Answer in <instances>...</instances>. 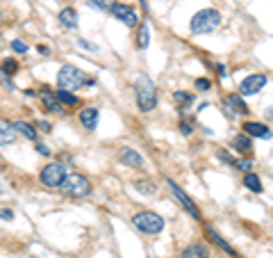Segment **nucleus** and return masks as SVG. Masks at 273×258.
Instances as JSON below:
<instances>
[{
	"mask_svg": "<svg viewBox=\"0 0 273 258\" xmlns=\"http://www.w3.org/2000/svg\"><path fill=\"white\" fill-rule=\"evenodd\" d=\"M118 162H121L123 167H130V169H141L144 167V156L141 153H136L132 146H123L118 149Z\"/></svg>",
	"mask_w": 273,
	"mask_h": 258,
	"instance_id": "obj_13",
	"label": "nucleus"
},
{
	"mask_svg": "<svg viewBox=\"0 0 273 258\" xmlns=\"http://www.w3.org/2000/svg\"><path fill=\"white\" fill-rule=\"evenodd\" d=\"M244 188L248 190V192H253V194H262L264 192V183H262V178H259L255 171H248V174H244Z\"/></svg>",
	"mask_w": 273,
	"mask_h": 258,
	"instance_id": "obj_23",
	"label": "nucleus"
},
{
	"mask_svg": "<svg viewBox=\"0 0 273 258\" xmlns=\"http://www.w3.org/2000/svg\"><path fill=\"white\" fill-rule=\"evenodd\" d=\"M212 253H209V249L205 247L203 242H191V244H187L185 249H182V253H180V258H209Z\"/></svg>",
	"mask_w": 273,
	"mask_h": 258,
	"instance_id": "obj_20",
	"label": "nucleus"
},
{
	"mask_svg": "<svg viewBox=\"0 0 273 258\" xmlns=\"http://www.w3.org/2000/svg\"><path fill=\"white\" fill-rule=\"evenodd\" d=\"M75 44H77L80 48H84V51H91V53H98V51H100V46H96V44L86 42V39H82V37H77V39H75Z\"/></svg>",
	"mask_w": 273,
	"mask_h": 258,
	"instance_id": "obj_32",
	"label": "nucleus"
},
{
	"mask_svg": "<svg viewBox=\"0 0 273 258\" xmlns=\"http://www.w3.org/2000/svg\"><path fill=\"white\" fill-rule=\"evenodd\" d=\"M34 126L41 130V133H46V135H48V133H53V124H50V121H46V119L34 121Z\"/></svg>",
	"mask_w": 273,
	"mask_h": 258,
	"instance_id": "obj_34",
	"label": "nucleus"
},
{
	"mask_svg": "<svg viewBox=\"0 0 273 258\" xmlns=\"http://www.w3.org/2000/svg\"><path fill=\"white\" fill-rule=\"evenodd\" d=\"M55 96L62 101L64 107H80V105H82L80 98H77L73 92H68V89H59V87H57V89H55Z\"/></svg>",
	"mask_w": 273,
	"mask_h": 258,
	"instance_id": "obj_24",
	"label": "nucleus"
},
{
	"mask_svg": "<svg viewBox=\"0 0 273 258\" xmlns=\"http://www.w3.org/2000/svg\"><path fill=\"white\" fill-rule=\"evenodd\" d=\"M68 176L66 165L64 162H48V165L41 167L39 171V183L48 190H57L64 183V178Z\"/></svg>",
	"mask_w": 273,
	"mask_h": 258,
	"instance_id": "obj_6",
	"label": "nucleus"
},
{
	"mask_svg": "<svg viewBox=\"0 0 273 258\" xmlns=\"http://www.w3.org/2000/svg\"><path fill=\"white\" fill-rule=\"evenodd\" d=\"M180 133L185 135V137H191V135L196 133L194 119H189V117H182V119H180Z\"/></svg>",
	"mask_w": 273,
	"mask_h": 258,
	"instance_id": "obj_29",
	"label": "nucleus"
},
{
	"mask_svg": "<svg viewBox=\"0 0 273 258\" xmlns=\"http://www.w3.org/2000/svg\"><path fill=\"white\" fill-rule=\"evenodd\" d=\"M196 96L191 92H185V89H177V92H173V103H175L177 107H180V115L187 117L191 110V105H194Z\"/></svg>",
	"mask_w": 273,
	"mask_h": 258,
	"instance_id": "obj_17",
	"label": "nucleus"
},
{
	"mask_svg": "<svg viewBox=\"0 0 273 258\" xmlns=\"http://www.w3.org/2000/svg\"><path fill=\"white\" fill-rule=\"evenodd\" d=\"M109 14H112L116 21H121L123 25H127V28H139V23H141L139 12H136L132 5H125V3H116V5L109 10Z\"/></svg>",
	"mask_w": 273,
	"mask_h": 258,
	"instance_id": "obj_9",
	"label": "nucleus"
},
{
	"mask_svg": "<svg viewBox=\"0 0 273 258\" xmlns=\"http://www.w3.org/2000/svg\"><path fill=\"white\" fill-rule=\"evenodd\" d=\"M241 133H246L248 135V137H257V139H268L271 137V128H268V126H264L262 121H244V124H241Z\"/></svg>",
	"mask_w": 273,
	"mask_h": 258,
	"instance_id": "obj_15",
	"label": "nucleus"
},
{
	"mask_svg": "<svg viewBox=\"0 0 273 258\" xmlns=\"http://www.w3.org/2000/svg\"><path fill=\"white\" fill-rule=\"evenodd\" d=\"M0 19H3V12H0Z\"/></svg>",
	"mask_w": 273,
	"mask_h": 258,
	"instance_id": "obj_41",
	"label": "nucleus"
},
{
	"mask_svg": "<svg viewBox=\"0 0 273 258\" xmlns=\"http://www.w3.org/2000/svg\"><path fill=\"white\" fill-rule=\"evenodd\" d=\"M23 94H25V96H36V92H34V89H25V92H23Z\"/></svg>",
	"mask_w": 273,
	"mask_h": 258,
	"instance_id": "obj_39",
	"label": "nucleus"
},
{
	"mask_svg": "<svg viewBox=\"0 0 273 258\" xmlns=\"http://www.w3.org/2000/svg\"><path fill=\"white\" fill-rule=\"evenodd\" d=\"M266 83H268V76L266 73H250V76H246L244 80H241V85H239V94L241 96H255V94H259L264 87H266Z\"/></svg>",
	"mask_w": 273,
	"mask_h": 258,
	"instance_id": "obj_10",
	"label": "nucleus"
},
{
	"mask_svg": "<svg viewBox=\"0 0 273 258\" xmlns=\"http://www.w3.org/2000/svg\"><path fill=\"white\" fill-rule=\"evenodd\" d=\"M36 153H39V156H46V158H50V156H53V151H50V146H46L43 142H36Z\"/></svg>",
	"mask_w": 273,
	"mask_h": 258,
	"instance_id": "obj_35",
	"label": "nucleus"
},
{
	"mask_svg": "<svg viewBox=\"0 0 273 258\" xmlns=\"http://www.w3.org/2000/svg\"><path fill=\"white\" fill-rule=\"evenodd\" d=\"M98 119H100V110L96 105H84L80 112H77V121H80V126L84 130H96V126H98Z\"/></svg>",
	"mask_w": 273,
	"mask_h": 258,
	"instance_id": "obj_12",
	"label": "nucleus"
},
{
	"mask_svg": "<svg viewBox=\"0 0 273 258\" xmlns=\"http://www.w3.org/2000/svg\"><path fill=\"white\" fill-rule=\"evenodd\" d=\"M194 87H196V92H209V89H212V80L209 78H196Z\"/></svg>",
	"mask_w": 273,
	"mask_h": 258,
	"instance_id": "obj_31",
	"label": "nucleus"
},
{
	"mask_svg": "<svg viewBox=\"0 0 273 258\" xmlns=\"http://www.w3.org/2000/svg\"><path fill=\"white\" fill-rule=\"evenodd\" d=\"M0 73L3 76H16L18 73V60L16 57H5L3 62H0Z\"/></svg>",
	"mask_w": 273,
	"mask_h": 258,
	"instance_id": "obj_26",
	"label": "nucleus"
},
{
	"mask_svg": "<svg viewBox=\"0 0 273 258\" xmlns=\"http://www.w3.org/2000/svg\"><path fill=\"white\" fill-rule=\"evenodd\" d=\"M221 107H223V115H225L228 119L244 117V115H248V112H250L248 103L244 101V96H241V94H228V96H223Z\"/></svg>",
	"mask_w": 273,
	"mask_h": 258,
	"instance_id": "obj_8",
	"label": "nucleus"
},
{
	"mask_svg": "<svg viewBox=\"0 0 273 258\" xmlns=\"http://www.w3.org/2000/svg\"><path fill=\"white\" fill-rule=\"evenodd\" d=\"M0 219H3V222H12L14 219V210H12V208H0Z\"/></svg>",
	"mask_w": 273,
	"mask_h": 258,
	"instance_id": "obj_36",
	"label": "nucleus"
},
{
	"mask_svg": "<svg viewBox=\"0 0 273 258\" xmlns=\"http://www.w3.org/2000/svg\"><path fill=\"white\" fill-rule=\"evenodd\" d=\"M205 233H207V238L212 240V242L216 244V247L221 249L223 253H228V256H230V258H241V256H239V251H237V249L232 247V244L228 242V240H223V235L218 233L216 229H212V226H205Z\"/></svg>",
	"mask_w": 273,
	"mask_h": 258,
	"instance_id": "obj_14",
	"label": "nucleus"
},
{
	"mask_svg": "<svg viewBox=\"0 0 273 258\" xmlns=\"http://www.w3.org/2000/svg\"><path fill=\"white\" fill-rule=\"evenodd\" d=\"M150 44V28L148 23H139V34H136V48H141V51H146Z\"/></svg>",
	"mask_w": 273,
	"mask_h": 258,
	"instance_id": "obj_25",
	"label": "nucleus"
},
{
	"mask_svg": "<svg viewBox=\"0 0 273 258\" xmlns=\"http://www.w3.org/2000/svg\"><path fill=\"white\" fill-rule=\"evenodd\" d=\"M96 80L86 76V71L77 69L73 64H64L57 73V87L59 89H68V92H77L82 87H94Z\"/></svg>",
	"mask_w": 273,
	"mask_h": 258,
	"instance_id": "obj_1",
	"label": "nucleus"
},
{
	"mask_svg": "<svg viewBox=\"0 0 273 258\" xmlns=\"http://www.w3.org/2000/svg\"><path fill=\"white\" fill-rule=\"evenodd\" d=\"M266 115H268V117H273V107H268V110H266Z\"/></svg>",
	"mask_w": 273,
	"mask_h": 258,
	"instance_id": "obj_40",
	"label": "nucleus"
},
{
	"mask_svg": "<svg viewBox=\"0 0 273 258\" xmlns=\"http://www.w3.org/2000/svg\"><path fill=\"white\" fill-rule=\"evenodd\" d=\"M39 101H41V105H43V110L48 112V115L62 117V115H66L68 112L66 107L62 105V101L55 96V89H50V87H41L39 89Z\"/></svg>",
	"mask_w": 273,
	"mask_h": 258,
	"instance_id": "obj_11",
	"label": "nucleus"
},
{
	"mask_svg": "<svg viewBox=\"0 0 273 258\" xmlns=\"http://www.w3.org/2000/svg\"><path fill=\"white\" fill-rule=\"evenodd\" d=\"M59 190H62V194L68 199H86L94 192L91 180L82 174H68L66 178H64V183L59 185Z\"/></svg>",
	"mask_w": 273,
	"mask_h": 258,
	"instance_id": "obj_4",
	"label": "nucleus"
},
{
	"mask_svg": "<svg viewBox=\"0 0 273 258\" xmlns=\"http://www.w3.org/2000/svg\"><path fill=\"white\" fill-rule=\"evenodd\" d=\"M86 5L98 10V12H109L114 5H116V0H86Z\"/></svg>",
	"mask_w": 273,
	"mask_h": 258,
	"instance_id": "obj_27",
	"label": "nucleus"
},
{
	"mask_svg": "<svg viewBox=\"0 0 273 258\" xmlns=\"http://www.w3.org/2000/svg\"><path fill=\"white\" fill-rule=\"evenodd\" d=\"M134 98H136V107H139L144 115L153 112L157 107V89L155 83L148 78L146 73H141L134 83Z\"/></svg>",
	"mask_w": 273,
	"mask_h": 258,
	"instance_id": "obj_3",
	"label": "nucleus"
},
{
	"mask_svg": "<svg viewBox=\"0 0 273 258\" xmlns=\"http://www.w3.org/2000/svg\"><path fill=\"white\" fill-rule=\"evenodd\" d=\"M166 188L171 190V194H173V197H175V201L180 203V206L185 208V210L189 212V215L194 217L196 222H203V212H200V208L196 206V201H191V197L185 192V190L180 188V185L175 183V180H173V178H166Z\"/></svg>",
	"mask_w": 273,
	"mask_h": 258,
	"instance_id": "obj_7",
	"label": "nucleus"
},
{
	"mask_svg": "<svg viewBox=\"0 0 273 258\" xmlns=\"http://www.w3.org/2000/svg\"><path fill=\"white\" fill-rule=\"evenodd\" d=\"M132 226L146 235H157L164 231V217L155 210H139L132 215Z\"/></svg>",
	"mask_w": 273,
	"mask_h": 258,
	"instance_id": "obj_5",
	"label": "nucleus"
},
{
	"mask_svg": "<svg viewBox=\"0 0 273 258\" xmlns=\"http://www.w3.org/2000/svg\"><path fill=\"white\" fill-rule=\"evenodd\" d=\"M16 137H18V133H16V128H14V121L0 119V149L12 146V144L16 142Z\"/></svg>",
	"mask_w": 273,
	"mask_h": 258,
	"instance_id": "obj_16",
	"label": "nucleus"
},
{
	"mask_svg": "<svg viewBox=\"0 0 273 258\" xmlns=\"http://www.w3.org/2000/svg\"><path fill=\"white\" fill-rule=\"evenodd\" d=\"M9 48H12L14 53H18V55H25L30 48H27L25 42H21V39H12V44H9Z\"/></svg>",
	"mask_w": 273,
	"mask_h": 258,
	"instance_id": "obj_30",
	"label": "nucleus"
},
{
	"mask_svg": "<svg viewBox=\"0 0 273 258\" xmlns=\"http://www.w3.org/2000/svg\"><path fill=\"white\" fill-rule=\"evenodd\" d=\"M253 165H255V162H253V158H250V156H241V158H237V160H235V167L239 171H244V174L253 171Z\"/></svg>",
	"mask_w": 273,
	"mask_h": 258,
	"instance_id": "obj_28",
	"label": "nucleus"
},
{
	"mask_svg": "<svg viewBox=\"0 0 273 258\" xmlns=\"http://www.w3.org/2000/svg\"><path fill=\"white\" fill-rule=\"evenodd\" d=\"M132 188H134L139 194H146V197H153V194H157L159 185L155 183V180H150V178H136V180H132Z\"/></svg>",
	"mask_w": 273,
	"mask_h": 258,
	"instance_id": "obj_22",
	"label": "nucleus"
},
{
	"mask_svg": "<svg viewBox=\"0 0 273 258\" xmlns=\"http://www.w3.org/2000/svg\"><path fill=\"white\" fill-rule=\"evenodd\" d=\"M36 53H39V55H50V48L48 46H43V44H39V46H36Z\"/></svg>",
	"mask_w": 273,
	"mask_h": 258,
	"instance_id": "obj_38",
	"label": "nucleus"
},
{
	"mask_svg": "<svg viewBox=\"0 0 273 258\" xmlns=\"http://www.w3.org/2000/svg\"><path fill=\"white\" fill-rule=\"evenodd\" d=\"M230 146L235 149L237 153H241V156H250V153H253V137H248L246 133H239L232 137Z\"/></svg>",
	"mask_w": 273,
	"mask_h": 258,
	"instance_id": "obj_18",
	"label": "nucleus"
},
{
	"mask_svg": "<svg viewBox=\"0 0 273 258\" xmlns=\"http://www.w3.org/2000/svg\"><path fill=\"white\" fill-rule=\"evenodd\" d=\"M216 76H218V78H225V76H228L225 64H221V62H218V64H216Z\"/></svg>",
	"mask_w": 273,
	"mask_h": 258,
	"instance_id": "obj_37",
	"label": "nucleus"
},
{
	"mask_svg": "<svg viewBox=\"0 0 273 258\" xmlns=\"http://www.w3.org/2000/svg\"><path fill=\"white\" fill-rule=\"evenodd\" d=\"M216 158L223 162V165H232V167H235V158H232L230 153L225 151V149H218V151H216Z\"/></svg>",
	"mask_w": 273,
	"mask_h": 258,
	"instance_id": "obj_33",
	"label": "nucleus"
},
{
	"mask_svg": "<svg viewBox=\"0 0 273 258\" xmlns=\"http://www.w3.org/2000/svg\"><path fill=\"white\" fill-rule=\"evenodd\" d=\"M223 23V16L218 10H214V7H203V10H198L194 16H191L189 21V30L191 34H209L214 32V30H218V25Z\"/></svg>",
	"mask_w": 273,
	"mask_h": 258,
	"instance_id": "obj_2",
	"label": "nucleus"
},
{
	"mask_svg": "<svg viewBox=\"0 0 273 258\" xmlns=\"http://www.w3.org/2000/svg\"><path fill=\"white\" fill-rule=\"evenodd\" d=\"M57 19H59V25H62V28H66V30H75L77 28V12H75V7H64V10L57 14Z\"/></svg>",
	"mask_w": 273,
	"mask_h": 258,
	"instance_id": "obj_21",
	"label": "nucleus"
},
{
	"mask_svg": "<svg viewBox=\"0 0 273 258\" xmlns=\"http://www.w3.org/2000/svg\"><path fill=\"white\" fill-rule=\"evenodd\" d=\"M14 128H16V133L21 135V137L30 139V142H36V137H39V130H36V126L30 124V121H25V119L14 121Z\"/></svg>",
	"mask_w": 273,
	"mask_h": 258,
	"instance_id": "obj_19",
	"label": "nucleus"
}]
</instances>
